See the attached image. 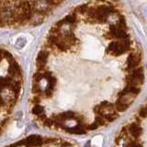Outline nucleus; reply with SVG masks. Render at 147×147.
I'll return each mask as SVG.
<instances>
[{
    "instance_id": "20",
    "label": "nucleus",
    "mask_w": 147,
    "mask_h": 147,
    "mask_svg": "<svg viewBox=\"0 0 147 147\" xmlns=\"http://www.w3.org/2000/svg\"><path fill=\"white\" fill-rule=\"evenodd\" d=\"M32 92L35 94H40L41 93V90H40V87L38 86V84H34L33 87H32Z\"/></svg>"
},
{
    "instance_id": "2",
    "label": "nucleus",
    "mask_w": 147,
    "mask_h": 147,
    "mask_svg": "<svg viewBox=\"0 0 147 147\" xmlns=\"http://www.w3.org/2000/svg\"><path fill=\"white\" fill-rule=\"evenodd\" d=\"M144 81V74H142V69L138 68L134 69L132 73L129 74L126 77V82L129 86H138L142 84Z\"/></svg>"
},
{
    "instance_id": "17",
    "label": "nucleus",
    "mask_w": 147,
    "mask_h": 147,
    "mask_svg": "<svg viewBox=\"0 0 147 147\" xmlns=\"http://www.w3.org/2000/svg\"><path fill=\"white\" fill-rule=\"evenodd\" d=\"M32 113H33L34 115H37V116H39V115L43 113V108L41 107L40 105L36 104L33 107V109H32Z\"/></svg>"
},
{
    "instance_id": "6",
    "label": "nucleus",
    "mask_w": 147,
    "mask_h": 147,
    "mask_svg": "<svg viewBox=\"0 0 147 147\" xmlns=\"http://www.w3.org/2000/svg\"><path fill=\"white\" fill-rule=\"evenodd\" d=\"M107 38H117V39H126L127 38V33L125 31L124 28L119 27V25L117 26H111L110 27L109 32L107 34Z\"/></svg>"
},
{
    "instance_id": "3",
    "label": "nucleus",
    "mask_w": 147,
    "mask_h": 147,
    "mask_svg": "<svg viewBox=\"0 0 147 147\" xmlns=\"http://www.w3.org/2000/svg\"><path fill=\"white\" fill-rule=\"evenodd\" d=\"M112 12H115L113 7H105V6H100L98 7H96L95 11V18L96 22H98V23L105 22L107 20V18H109V14Z\"/></svg>"
},
{
    "instance_id": "4",
    "label": "nucleus",
    "mask_w": 147,
    "mask_h": 147,
    "mask_svg": "<svg viewBox=\"0 0 147 147\" xmlns=\"http://www.w3.org/2000/svg\"><path fill=\"white\" fill-rule=\"evenodd\" d=\"M32 5V7H33L34 11L37 12H40V13H42L45 14L46 12H48L49 10H51V5L47 0H32L30 2Z\"/></svg>"
},
{
    "instance_id": "21",
    "label": "nucleus",
    "mask_w": 147,
    "mask_h": 147,
    "mask_svg": "<svg viewBox=\"0 0 147 147\" xmlns=\"http://www.w3.org/2000/svg\"><path fill=\"white\" fill-rule=\"evenodd\" d=\"M139 114L141 118H145L147 116V109L146 108H142L139 110Z\"/></svg>"
},
{
    "instance_id": "9",
    "label": "nucleus",
    "mask_w": 147,
    "mask_h": 147,
    "mask_svg": "<svg viewBox=\"0 0 147 147\" xmlns=\"http://www.w3.org/2000/svg\"><path fill=\"white\" fill-rule=\"evenodd\" d=\"M10 65L8 67V74L9 76L12 77H20L21 76V71H20V67L16 62V60L9 63Z\"/></svg>"
},
{
    "instance_id": "19",
    "label": "nucleus",
    "mask_w": 147,
    "mask_h": 147,
    "mask_svg": "<svg viewBox=\"0 0 147 147\" xmlns=\"http://www.w3.org/2000/svg\"><path fill=\"white\" fill-rule=\"evenodd\" d=\"M43 77H44V73L38 72V73H36L34 75V80H35V82H39V81H40L41 79H42Z\"/></svg>"
},
{
    "instance_id": "12",
    "label": "nucleus",
    "mask_w": 147,
    "mask_h": 147,
    "mask_svg": "<svg viewBox=\"0 0 147 147\" xmlns=\"http://www.w3.org/2000/svg\"><path fill=\"white\" fill-rule=\"evenodd\" d=\"M66 131L69 133H75V134H85L86 130L82 127L81 124L77 125L76 127H72V128H66Z\"/></svg>"
},
{
    "instance_id": "7",
    "label": "nucleus",
    "mask_w": 147,
    "mask_h": 147,
    "mask_svg": "<svg viewBox=\"0 0 147 147\" xmlns=\"http://www.w3.org/2000/svg\"><path fill=\"white\" fill-rule=\"evenodd\" d=\"M48 57H49L48 51L42 50L39 53L38 56H37V67H38L39 71L43 70V69L45 68V64L47 63Z\"/></svg>"
},
{
    "instance_id": "16",
    "label": "nucleus",
    "mask_w": 147,
    "mask_h": 147,
    "mask_svg": "<svg viewBox=\"0 0 147 147\" xmlns=\"http://www.w3.org/2000/svg\"><path fill=\"white\" fill-rule=\"evenodd\" d=\"M104 117L106 118V119H107L108 121L110 122V121H114L115 119H116L119 117V115H118V113L112 111V112H109V113H108V114L104 115Z\"/></svg>"
},
{
    "instance_id": "24",
    "label": "nucleus",
    "mask_w": 147,
    "mask_h": 147,
    "mask_svg": "<svg viewBox=\"0 0 147 147\" xmlns=\"http://www.w3.org/2000/svg\"><path fill=\"white\" fill-rule=\"evenodd\" d=\"M1 133H2V129L0 128V134H1Z\"/></svg>"
},
{
    "instance_id": "18",
    "label": "nucleus",
    "mask_w": 147,
    "mask_h": 147,
    "mask_svg": "<svg viewBox=\"0 0 147 147\" xmlns=\"http://www.w3.org/2000/svg\"><path fill=\"white\" fill-rule=\"evenodd\" d=\"M88 6L87 5H83V6H80V7H78L76 8V11L77 12H79L80 14H85L87 12V10H88Z\"/></svg>"
},
{
    "instance_id": "10",
    "label": "nucleus",
    "mask_w": 147,
    "mask_h": 147,
    "mask_svg": "<svg viewBox=\"0 0 147 147\" xmlns=\"http://www.w3.org/2000/svg\"><path fill=\"white\" fill-rule=\"evenodd\" d=\"M76 119V114L72 112V111H66V112H63L61 114H59L56 116L55 119L56 121L59 123H63L65 121H69V119Z\"/></svg>"
},
{
    "instance_id": "13",
    "label": "nucleus",
    "mask_w": 147,
    "mask_h": 147,
    "mask_svg": "<svg viewBox=\"0 0 147 147\" xmlns=\"http://www.w3.org/2000/svg\"><path fill=\"white\" fill-rule=\"evenodd\" d=\"M129 108V105L125 104V103H122L121 101H117L116 104H115V109H116L119 112H123Z\"/></svg>"
},
{
    "instance_id": "15",
    "label": "nucleus",
    "mask_w": 147,
    "mask_h": 147,
    "mask_svg": "<svg viewBox=\"0 0 147 147\" xmlns=\"http://www.w3.org/2000/svg\"><path fill=\"white\" fill-rule=\"evenodd\" d=\"M107 119L103 116V115H99L96 117V122L98 124V126H105L107 124Z\"/></svg>"
},
{
    "instance_id": "8",
    "label": "nucleus",
    "mask_w": 147,
    "mask_h": 147,
    "mask_svg": "<svg viewBox=\"0 0 147 147\" xmlns=\"http://www.w3.org/2000/svg\"><path fill=\"white\" fill-rule=\"evenodd\" d=\"M141 56L139 53H131L127 59V70H134L139 65Z\"/></svg>"
},
{
    "instance_id": "5",
    "label": "nucleus",
    "mask_w": 147,
    "mask_h": 147,
    "mask_svg": "<svg viewBox=\"0 0 147 147\" xmlns=\"http://www.w3.org/2000/svg\"><path fill=\"white\" fill-rule=\"evenodd\" d=\"M43 144V139L42 137L40 135H30L25 139L24 141H21L20 142H17V144H13V145H32V146H40Z\"/></svg>"
},
{
    "instance_id": "1",
    "label": "nucleus",
    "mask_w": 147,
    "mask_h": 147,
    "mask_svg": "<svg viewBox=\"0 0 147 147\" xmlns=\"http://www.w3.org/2000/svg\"><path fill=\"white\" fill-rule=\"evenodd\" d=\"M129 48H130V41L126 39H121V40L119 41L110 43L107 52L114 56H119V55L123 54L127 50H129Z\"/></svg>"
},
{
    "instance_id": "23",
    "label": "nucleus",
    "mask_w": 147,
    "mask_h": 147,
    "mask_svg": "<svg viewBox=\"0 0 147 147\" xmlns=\"http://www.w3.org/2000/svg\"><path fill=\"white\" fill-rule=\"evenodd\" d=\"M32 103L33 104H38L40 102V98H39V96H36L34 98H32Z\"/></svg>"
},
{
    "instance_id": "22",
    "label": "nucleus",
    "mask_w": 147,
    "mask_h": 147,
    "mask_svg": "<svg viewBox=\"0 0 147 147\" xmlns=\"http://www.w3.org/2000/svg\"><path fill=\"white\" fill-rule=\"evenodd\" d=\"M98 127V124L96 122H94V123H92V124H90V125L87 126V129H88V130H96Z\"/></svg>"
},
{
    "instance_id": "14",
    "label": "nucleus",
    "mask_w": 147,
    "mask_h": 147,
    "mask_svg": "<svg viewBox=\"0 0 147 147\" xmlns=\"http://www.w3.org/2000/svg\"><path fill=\"white\" fill-rule=\"evenodd\" d=\"M63 20L64 23H67V24H75L76 22V16L74 15V14H71V15L66 16Z\"/></svg>"
},
{
    "instance_id": "11",
    "label": "nucleus",
    "mask_w": 147,
    "mask_h": 147,
    "mask_svg": "<svg viewBox=\"0 0 147 147\" xmlns=\"http://www.w3.org/2000/svg\"><path fill=\"white\" fill-rule=\"evenodd\" d=\"M129 131L131 132V134L133 137L138 138V137L141 136L142 132V129L141 128V126L138 125V124L132 123V124H131L130 126H129Z\"/></svg>"
}]
</instances>
